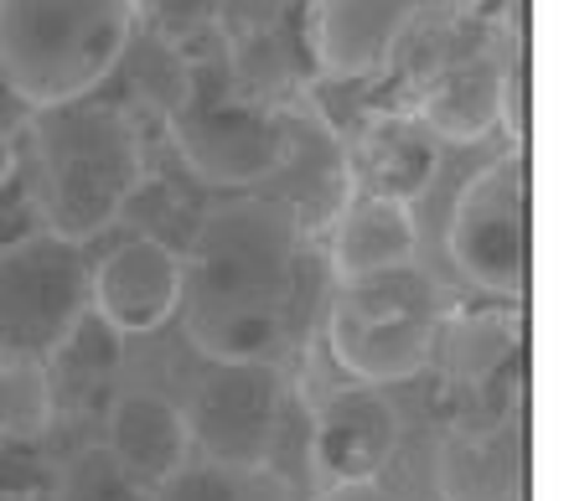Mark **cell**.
Returning <instances> with one entry per match:
<instances>
[{"label":"cell","instance_id":"cell-1","mask_svg":"<svg viewBox=\"0 0 569 501\" xmlns=\"http://www.w3.org/2000/svg\"><path fill=\"white\" fill-rule=\"evenodd\" d=\"M306 233L274 197L212 207L181 253V321L212 362H270L290 337Z\"/></svg>","mask_w":569,"mask_h":501},{"label":"cell","instance_id":"cell-2","mask_svg":"<svg viewBox=\"0 0 569 501\" xmlns=\"http://www.w3.org/2000/svg\"><path fill=\"white\" fill-rule=\"evenodd\" d=\"M37 181H42V228L89 243L146 187V134L120 103L73 99L37 109Z\"/></svg>","mask_w":569,"mask_h":501},{"label":"cell","instance_id":"cell-3","mask_svg":"<svg viewBox=\"0 0 569 501\" xmlns=\"http://www.w3.org/2000/svg\"><path fill=\"white\" fill-rule=\"evenodd\" d=\"M130 0H0V83L27 109L89 99L130 47Z\"/></svg>","mask_w":569,"mask_h":501},{"label":"cell","instance_id":"cell-4","mask_svg":"<svg viewBox=\"0 0 569 501\" xmlns=\"http://www.w3.org/2000/svg\"><path fill=\"white\" fill-rule=\"evenodd\" d=\"M93 310L83 243L31 228L0 243V372H47Z\"/></svg>","mask_w":569,"mask_h":501},{"label":"cell","instance_id":"cell-5","mask_svg":"<svg viewBox=\"0 0 569 501\" xmlns=\"http://www.w3.org/2000/svg\"><path fill=\"white\" fill-rule=\"evenodd\" d=\"M440 290L420 269H389L373 280H347L331 300L327 341L347 378L368 388L409 383L440 347Z\"/></svg>","mask_w":569,"mask_h":501},{"label":"cell","instance_id":"cell-6","mask_svg":"<svg viewBox=\"0 0 569 501\" xmlns=\"http://www.w3.org/2000/svg\"><path fill=\"white\" fill-rule=\"evenodd\" d=\"M171 146L212 187H264L284 156V109L239 93L228 73L192 68L171 109Z\"/></svg>","mask_w":569,"mask_h":501},{"label":"cell","instance_id":"cell-7","mask_svg":"<svg viewBox=\"0 0 569 501\" xmlns=\"http://www.w3.org/2000/svg\"><path fill=\"white\" fill-rule=\"evenodd\" d=\"M533 192H528V161L502 156L461 187L450 212V259L466 280L492 300L523 305L528 300V264H533Z\"/></svg>","mask_w":569,"mask_h":501},{"label":"cell","instance_id":"cell-8","mask_svg":"<svg viewBox=\"0 0 569 501\" xmlns=\"http://www.w3.org/2000/svg\"><path fill=\"white\" fill-rule=\"evenodd\" d=\"M187 434L212 465L223 471H259L274 450L284 413V378L274 362H218L202 378Z\"/></svg>","mask_w":569,"mask_h":501},{"label":"cell","instance_id":"cell-9","mask_svg":"<svg viewBox=\"0 0 569 501\" xmlns=\"http://www.w3.org/2000/svg\"><path fill=\"white\" fill-rule=\"evenodd\" d=\"M466 0H311V52L321 78L362 83L383 73L409 37L456 16Z\"/></svg>","mask_w":569,"mask_h":501},{"label":"cell","instance_id":"cell-10","mask_svg":"<svg viewBox=\"0 0 569 501\" xmlns=\"http://www.w3.org/2000/svg\"><path fill=\"white\" fill-rule=\"evenodd\" d=\"M440 501H528V409L456 424L435 455Z\"/></svg>","mask_w":569,"mask_h":501},{"label":"cell","instance_id":"cell-11","mask_svg":"<svg viewBox=\"0 0 569 501\" xmlns=\"http://www.w3.org/2000/svg\"><path fill=\"white\" fill-rule=\"evenodd\" d=\"M264 187H270L264 197L290 207V218L300 222L306 238L321 233L337 218V207L347 202V192H352L342 134L331 130L327 114L311 99L284 109V156Z\"/></svg>","mask_w":569,"mask_h":501},{"label":"cell","instance_id":"cell-12","mask_svg":"<svg viewBox=\"0 0 569 501\" xmlns=\"http://www.w3.org/2000/svg\"><path fill=\"white\" fill-rule=\"evenodd\" d=\"M181 253L161 238H130L93 269V310L114 337H150L177 315Z\"/></svg>","mask_w":569,"mask_h":501},{"label":"cell","instance_id":"cell-13","mask_svg":"<svg viewBox=\"0 0 569 501\" xmlns=\"http://www.w3.org/2000/svg\"><path fill=\"white\" fill-rule=\"evenodd\" d=\"M337 134H342V150H347L352 192H378V197H393V202H415L435 181L440 140L415 119V109H373V114L352 119Z\"/></svg>","mask_w":569,"mask_h":501},{"label":"cell","instance_id":"cell-14","mask_svg":"<svg viewBox=\"0 0 569 501\" xmlns=\"http://www.w3.org/2000/svg\"><path fill=\"white\" fill-rule=\"evenodd\" d=\"M399 450V409L383 399V388L352 383L342 393H331L316 413L311 455L327 487L342 481H373L389 455Z\"/></svg>","mask_w":569,"mask_h":501},{"label":"cell","instance_id":"cell-15","mask_svg":"<svg viewBox=\"0 0 569 501\" xmlns=\"http://www.w3.org/2000/svg\"><path fill=\"white\" fill-rule=\"evenodd\" d=\"M502 83H508V68L492 52H461V58L435 62V73L420 78V93H415V119L450 146L487 140L502 124Z\"/></svg>","mask_w":569,"mask_h":501},{"label":"cell","instance_id":"cell-16","mask_svg":"<svg viewBox=\"0 0 569 501\" xmlns=\"http://www.w3.org/2000/svg\"><path fill=\"white\" fill-rule=\"evenodd\" d=\"M415 212L409 202L378 192H347V202L337 207V218L327 222V253L337 280H373L389 269H409L415 264Z\"/></svg>","mask_w":569,"mask_h":501},{"label":"cell","instance_id":"cell-17","mask_svg":"<svg viewBox=\"0 0 569 501\" xmlns=\"http://www.w3.org/2000/svg\"><path fill=\"white\" fill-rule=\"evenodd\" d=\"M104 450L136 475L140 487H161L166 475L187 465L192 434H187V413L161 393H124L109 409V440Z\"/></svg>","mask_w":569,"mask_h":501},{"label":"cell","instance_id":"cell-18","mask_svg":"<svg viewBox=\"0 0 569 501\" xmlns=\"http://www.w3.org/2000/svg\"><path fill=\"white\" fill-rule=\"evenodd\" d=\"M27 501H150V491L109 455L104 444H89V450L62 460L58 471H47L42 487Z\"/></svg>","mask_w":569,"mask_h":501},{"label":"cell","instance_id":"cell-19","mask_svg":"<svg viewBox=\"0 0 569 501\" xmlns=\"http://www.w3.org/2000/svg\"><path fill=\"white\" fill-rule=\"evenodd\" d=\"M52 413L47 372H0V434H27Z\"/></svg>","mask_w":569,"mask_h":501},{"label":"cell","instance_id":"cell-20","mask_svg":"<svg viewBox=\"0 0 569 501\" xmlns=\"http://www.w3.org/2000/svg\"><path fill=\"white\" fill-rule=\"evenodd\" d=\"M239 471H223V465H212V460H187L177 471L166 475L161 487H150V501H243Z\"/></svg>","mask_w":569,"mask_h":501},{"label":"cell","instance_id":"cell-21","mask_svg":"<svg viewBox=\"0 0 569 501\" xmlns=\"http://www.w3.org/2000/svg\"><path fill=\"white\" fill-rule=\"evenodd\" d=\"M218 6H223V0H130V11H136L140 21H150L161 37H171V42H187V37H197L202 27H212Z\"/></svg>","mask_w":569,"mask_h":501},{"label":"cell","instance_id":"cell-22","mask_svg":"<svg viewBox=\"0 0 569 501\" xmlns=\"http://www.w3.org/2000/svg\"><path fill=\"white\" fill-rule=\"evenodd\" d=\"M316 501H399V497L383 491L378 481H342V487H327Z\"/></svg>","mask_w":569,"mask_h":501},{"label":"cell","instance_id":"cell-23","mask_svg":"<svg viewBox=\"0 0 569 501\" xmlns=\"http://www.w3.org/2000/svg\"><path fill=\"white\" fill-rule=\"evenodd\" d=\"M11 171H16V146H11V134H0V192H6Z\"/></svg>","mask_w":569,"mask_h":501},{"label":"cell","instance_id":"cell-24","mask_svg":"<svg viewBox=\"0 0 569 501\" xmlns=\"http://www.w3.org/2000/svg\"><path fill=\"white\" fill-rule=\"evenodd\" d=\"M0 501H21V497H6V491H0Z\"/></svg>","mask_w":569,"mask_h":501}]
</instances>
